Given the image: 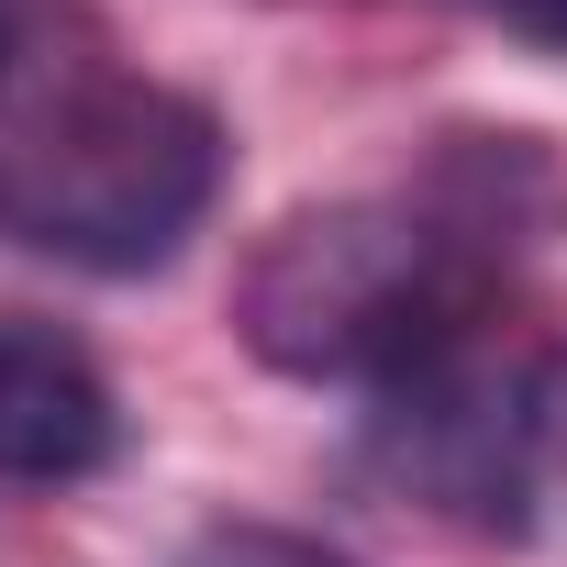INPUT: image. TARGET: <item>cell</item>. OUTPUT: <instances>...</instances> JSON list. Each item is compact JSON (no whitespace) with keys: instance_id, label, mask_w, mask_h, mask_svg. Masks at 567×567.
<instances>
[{"instance_id":"6da1fadb","label":"cell","mask_w":567,"mask_h":567,"mask_svg":"<svg viewBox=\"0 0 567 567\" xmlns=\"http://www.w3.org/2000/svg\"><path fill=\"white\" fill-rule=\"evenodd\" d=\"M567 212L534 134H445L423 178L346 189L267 223L234 278V334L256 368L312 390H401L467 346H489L501 278Z\"/></svg>"},{"instance_id":"7a4b0ae2","label":"cell","mask_w":567,"mask_h":567,"mask_svg":"<svg viewBox=\"0 0 567 567\" xmlns=\"http://www.w3.org/2000/svg\"><path fill=\"white\" fill-rule=\"evenodd\" d=\"M223 123L156 79H56V101L0 134V245L56 256L79 278L167 267L223 200Z\"/></svg>"},{"instance_id":"3957f363","label":"cell","mask_w":567,"mask_h":567,"mask_svg":"<svg viewBox=\"0 0 567 567\" xmlns=\"http://www.w3.org/2000/svg\"><path fill=\"white\" fill-rule=\"evenodd\" d=\"M112 445H123V401L101 357L34 312H0V478L68 489V478H101Z\"/></svg>"},{"instance_id":"277c9868","label":"cell","mask_w":567,"mask_h":567,"mask_svg":"<svg viewBox=\"0 0 567 567\" xmlns=\"http://www.w3.org/2000/svg\"><path fill=\"white\" fill-rule=\"evenodd\" d=\"M167 567H368V556H346L334 534H301V523H200Z\"/></svg>"},{"instance_id":"5b68a950","label":"cell","mask_w":567,"mask_h":567,"mask_svg":"<svg viewBox=\"0 0 567 567\" xmlns=\"http://www.w3.org/2000/svg\"><path fill=\"white\" fill-rule=\"evenodd\" d=\"M90 34L79 0H0V90H23L45 68H68V45Z\"/></svg>"},{"instance_id":"8992f818","label":"cell","mask_w":567,"mask_h":567,"mask_svg":"<svg viewBox=\"0 0 567 567\" xmlns=\"http://www.w3.org/2000/svg\"><path fill=\"white\" fill-rule=\"evenodd\" d=\"M467 12H489V23H512L534 45H567V0H467Z\"/></svg>"}]
</instances>
